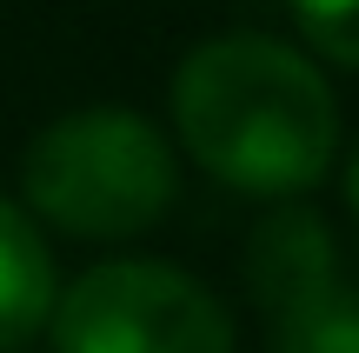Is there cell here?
<instances>
[{
    "label": "cell",
    "mask_w": 359,
    "mask_h": 353,
    "mask_svg": "<svg viewBox=\"0 0 359 353\" xmlns=\"http://www.w3.org/2000/svg\"><path fill=\"white\" fill-rule=\"evenodd\" d=\"M167 133L180 160L259 207L306 200L346 154V114L326 67L299 40L253 27L180 53L167 80Z\"/></svg>",
    "instance_id": "1"
},
{
    "label": "cell",
    "mask_w": 359,
    "mask_h": 353,
    "mask_svg": "<svg viewBox=\"0 0 359 353\" xmlns=\"http://www.w3.org/2000/svg\"><path fill=\"white\" fill-rule=\"evenodd\" d=\"M20 207L47 234L127 247L180 200V147L140 107H67L20 147Z\"/></svg>",
    "instance_id": "2"
},
{
    "label": "cell",
    "mask_w": 359,
    "mask_h": 353,
    "mask_svg": "<svg viewBox=\"0 0 359 353\" xmlns=\"http://www.w3.org/2000/svg\"><path fill=\"white\" fill-rule=\"evenodd\" d=\"M53 353H240V320L213 280L154 253H100L47 320Z\"/></svg>",
    "instance_id": "3"
},
{
    "label": "cell",
    "mask_w": 359,
    "mask_h": 353,
    "mask_svg": "<svg viewBox=\"0 0 359 353\" xmlns=\"http://www.w3.org/2000/svg\"><path fill=\"white\" fill-rule=\"evenodd\" d=\"M240 287L253 300L259 320H280L293 307L320 300V293L346 287L339 274V240H333V220H326L313 200H280L253 220L240 247Z\"/></svg>",
    "instance_id": "4"
},
{
    "label": "cell",
    "mask_w": 359,
    "mask_h": 353,
    "mask_svg": "<svg viewBox=\"0 0 359 353\" xmlns=\"http://www.w3.org/2000/svg\"><path fill=\"white\" fill-rule=\"evenodd\" d=\"M53 300H60V260L53 240L20 194H0V353H27L47 333Z\"/></svg>",
    "instance_id": "5"
},
{
    "label": "cell",
    "mask_w": 359,
    "mask_h": 353,
    "mask_svg": "<svg viewBox=\"0 0 359 353\" xmlns=\"http://www.w3.org/2000/svg\"><path fill=\"white\" fill-rule=\"evenodd\" d=\"M266 340L273 353H359V293L333 287L293 314L266 320Z\"/></svg>",
    "instance_id": "6"
},
{
    "label": "cell",
    "mask_w": 359,
    "mask_h": 353,
    "mask_svg": "<svg viewBox=\"0 0 359 353\" xmlns=\"http://www.w3.org/2000/svg\"><path fill=\"white\" fill-rule=\"evenodd\" d=\"M299 27V47L320 67H346L359 74V0H286Z\"/></svg>",
    "instance_id": "7"
},
{
    "label": "cell",
    "mask_w": 359,
    "mask_h": 353,
    "mask_svg": "<svg viewBox=\"0 0 359 353\" xmlns=\"http://www.w3.org/2000/svg\"><path fill=\"white\" fill-rule=\"evenodd\" d=\"M339 194H346V213H353V227H359V140L339 154Z\"/></svg>",
    "instance_id": "8"
}]
</instances>
